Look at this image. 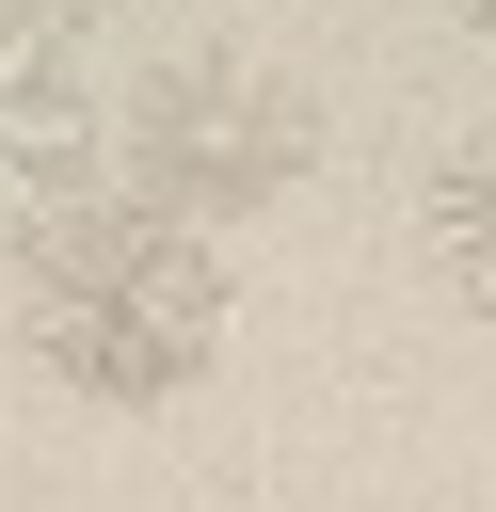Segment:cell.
I'll return each mask as SVG.
<instances>
[{
	"label": "cell",
	"mask_w": 496,
	"mask_h": 512,
	"mask_svg": "<svg viewBox=\"0 0 496 512\" xmlns=\"http://www.w3.org/2000/svg\"><path fill=\"white\" fill-rule=\"evenodd\" d=\"M96 144H112L96 80H80L48 32H0V256H32L64 208H96V192H80Z\"/></svg>",
	"instance_id": "obj_3"
},
{
	"label": "cell",
	"mask_w": 496,
	"mask_h": 512,
	"mask_svg": "<svg viewBox=\"0 0 496 512\" xmlns=\"http://www.w3.org/2000/svg\"><path fill=\"white\" fill-rule=\"evenodd\" d=\"M448 16H464V32H496V0H448Z\"/></svg>",
	"instance_id": "obj_6"
},
{
	"label": "cell",
	"mask_w": 496,
	"mask_h": 512,
	"mask_svg": "<svg viewBox=\"0 0 496 512\" xmlns=\"http://www.w3.org/2000/svg\"><path fill=\"white\" fill-rule=\"evenodd\" d=\"M112 144H128V176H144V208L240 224V208H272V192L320 160V96H304L288 64H256V48H176V64L112 112Z\"/></svg>",
	"instance_id": "obj_2"
},
{
	"label": "cell",
	"mask_w": 496,
	"mask_h": 512,
	"mask_svg": "<svg viewBox=\"0 0 496 512\" xmlns=\"http://www.w3.org/2000/svg\"><path fill=\"white\" fill-rule=\"evenodd\" d=\"M416 240H432V272L496 320V128H464V144L416 176Z\"/></svg>",
	"instance_id": "obj_4"
},
{
	"label": "cell",
	"mask_w": 496,
	"mask_h": 512,
	"mask_svg": "<svg viewBox=\"0 0 496 512\" xmlns=\"http://www.w3.org/2000/svg\"><path fill=\"white\" fill-rule=\"evenodd\" d=\"M96 16H112V0H0V32H48V48H64V32H96Z\"/></svg>",
	"instance_id": "obj_5"
},
{
	"label": "cell",
	"mask_w": 496,
	"mask_h": 512,
	"mask_svg": "<svg viewBox=\"0 0 496 512\" xmlns=\"http://www.w3.org/2000/svg\"><path fill=\"white\" fill-rule=\"evenodd\" d=\"M16 320H32V352H48L80 400H176V384H208V352H224V256H208L176 208L96 192V208H64V224L16 256Z\"/></svg>",
	"instance_id": "obj_1"
}]
</instances>
